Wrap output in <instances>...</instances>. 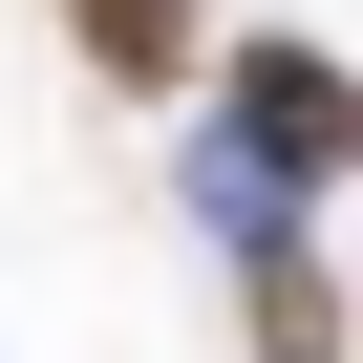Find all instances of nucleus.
I'll return each mask as SVG.
<instances>
[{
    "label": "nucleus",
    "mask_w": 363,
    "mask_h": 363,
    "mask_svg": "<svg viewBox=\"0 0 363 363\" xmlns=\"http://www.w3.org/2000/svg\"><path fill=\"white\" fill-rule=\"evenodd\" d=\"M235 128L299 171V193H320V171H363V107H342V65H320V43H257V65H235Z\"/></svg>",
    "instance_id": "1"
},
{
    "label": "nucleus",
    "mask_w": 363,
    "mask_h": 363,
    "mask_svg": "<svg viewBox=\"0 0 363 363\" xmlns=\"http://www.w3.org/2000/svg\"><path fill=\"white\" fill-rule=\"evenodd\" d=\"M65 22L107 43V86H193V0H65Z\"/></svg>",
    "instance_id": "2"
},
{
    "label": "nucleus",
    "mask_w": 363,
    "mask_h": 363,
    "mask_svg": "<svg viewBox=\"0 0 363 363\" xmlns=\"http://www.w3.org/2000/svg\"><path fill=\"white\" fill-rule=\"evenodd\" d=\"M257 363H342V299H320V257H299V235L257 257Z\"/></svg>",
    "instance_id": "3"
}]
</instances>
